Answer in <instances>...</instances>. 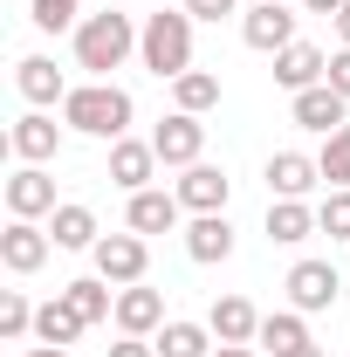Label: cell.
I'll list each match as a JSON object with an SVG mask.
<instances>
[{
	"label": "cell",
	"instance_id": "cb8c5ba5",
	"mask_svg": "<svg viewBox=\"0 0 350 357\" xmlns=\"http://www.w3.org/2000/svg\"><path fill=\"white\" fill-rule=\"evenodd\" d=\"M62 296H69V310L83 316V323H103V316H117V296H110V282H103V275H89V282H69Z\"/></svg>",
	"mask_w": 350,
	"mask_h": 357
},
{
	"label": "cell",
	"instance_id": "ffe728a7",
	"mask_svg": "<svg viewBox=\"0 0 350 357\" xmlns=\"http://www.w3.org/2000/svg\"><path fill=\"white\" fill-rule=\"evenodd\" d=\"M178 213H185V206H178V192H151V185L131 192V234H172Z\"/></svg>",
	"mask_w": 350,
	"mask_h": 357
},
{
	"label": "cell",
	"instance_id": "d6a6232c",
	"mask_svg": "<svg viewBox=\"0 0 350 357\" xmlns=\"http://www.w3.org/2000/svg\"><path fill=\"white\" fill-rule=\"evenodd\" d=\"M234 7H241V0H185L192 21H220V14H234Z\"/></svg>",
	"mask_w": 350,
	"mask_h": 357
},
{
	"label": "cell",
	"instance_id": "d4e9b609",
	"mask_svg": "<svg viewBox=\"0 0 350 357\" xmlns=\"http://www.w3.org/2000/svg\"><path fill=\"white\" fill-rule=\"evenodd\" d=\"M172 96H178L185 117H206V110L220 103V76H213V69H185V76L172 83Z\"/></svg>",
	"mask_w": 350,
	"mask_h": 357
},
{
	"label": "cell",
	"instance_id": "4fadbf2b",
	"mask_svg": "<svg viewBox=\"0 0 350 357\" xmlns=\"http://www.w3.org/2000/svg\"><path fill=\"white\" fill-rule=\"evenodd\" d=\"M227 192H234V178L206 158L185 165V178H178V206H192V213H227Z\"/></svg>",
	"mask_w": 350,
	"mask_h": 357
},
{
	"label": "cell",
	"instance_id": "ba28073f",
	"mask_svg": "<svg viewBox=\"0 0 350 357\" xmlns=\"http://www.w3.org/2000/svg\"><path fill=\"white\" fill-rule=\"evenodd\" d=\"M337 289H344V275H337L330 261H296V268H289V303H296L303 316L330 310V303H337Z\"/></svg>",
	"mask_w": 350,
	"mask_h": 357
},
{
	"label": "cell",
	"instance_id": "3957f363",
	"mask_svg": "<svg viewBox=\"0 0 350 357\" xmlns=\"http://www.w3.org/2000/svg\"><path fill=\"white\" fill-rule=\"evenodd\" d=\"M62 124L69 131H83V137H117L131 131V96L117 83H83V89H69L62 96Z\"/></svg>",
	"mask_w": 350,
	"mask_h": 357
},
{
	"label": "cell",
	"instance_id": "603a6c76",
	"mask_svg": "<svg viewBox=\"0 0 350 357\" xmlns=\"http://www.w3.org/2000/svg\"><path fill=\"white\" fill-rule=\"evenodd\" d=\"M48 234H55V248H96V241H103L89 206H55V213H48Z\"/></svg>",
	"mask_w": 350,
	"mask_h": 357
},
{
	"label": "cell",
	"instance_id": "8992f818",
	"mask_svg": "<svg viewBox=\"0 0 350 357\" xmlns=\"http://www.w3.org/2000/svg\"><path fill=\"white\" fill-rule=\"evenodd\" d=\"M289 117H296L303 131H316V137H337L350 124V96H337L330 83H316V89H303V96L289 103Z\"/></svg>",
	"mask_w": 350,
	"mask_h": 357
},
{
	"label": "cell",
	"instance_id": "30bf717a",
	"mask_svg": "<svg viewBox=\"0 0 350 357\" xmlns=\"http://www.w3.org/2000/svg\"><path fill=\"white\" fill-rule=\"evenodd\" d=\"M323 76H330V55H323L316 42H289L282 55H275V83L289 89V96H303V89H316Z\"/></svg>",
	"mask_w": 350,
	"mask_h": 357
},
{
	"label": "cell",
	"instance_id": "e575fe53",
	"mask_svg": "<svg viewBox=\"0 0 350 357\" xmlns=\"http://www.w3.org/2000/svg\"><path fill=\"white\" fill-rule=\"evenodd\" d=\"M309 14H330V21H337V14H344V0H303Z\"/></svg>",
	"mask_w": 350,
	"mask_h": 357
},
{
	"label": "cell",
	"instance_id": "52a82bcc",
	"mask_svg": "<svg viewBox=\"0 0 350 357\" xmlns=\"http://www.w3.org/2000/svg\"><path fill=\"white\" fill-rule=\"evenodd\" d=\"M241 42H248V48H261V55H282V48H289V42H303V35H296V14H289L282 0H261V7L241 21Z\"/></svg>",
	"mask_w": 350,
	"mask_h": 357
},
{
	"label": "cell",
	"instance_id": "836d02e7",
	"mask_svg": "<svg viewBox=\"0 0 350 357\" xmlns=\"http://www.w3.org/2000/svg\"><path fill=\"white\" fill-rule=\"evenodd\" d=\"M110 357H158L151 337H124V344H110Z\"/></svg>",
	"mask_w": 350,
	"mask_h": 357
},
{
	"label": "cell",
	"instance_id": "f1b7e54d",
	"mask_svg": "<svg viewBox=\"0 0 350 357\" xmlns=\"http://www.w3.org/2000/svg\"><path fill=\"white\" fill-rule=\"evenodd\" d=\"M316 165H323V178H330V192L350 185V124L337 137H323V158H316Z\"/></svg>",
	"mask_w": 350,
	"mask_h": 357
},
{
	"label": "cell",
	"instance_id": "8fae6325",
	"mask_svg": "<svg viewBox=\"0 0 350 357\" xmlns=\"http://www.w3.org/2000/svg\"><path fill=\"white\" fill-rule=\"evenodd\" d=\"M7 151H14L21 165H48V158L62 151V131H55V117H48V110H28V117L7 131Z\"/></svg>",
	"mask_w": 350,
	"mask_h": 357
},
{
	"label": "cell",
	"instance_id": "ac0fdd59",
	"mask_svg": "<svg viewBox=\"0 0 350 357\" xmlns=\"http://www.w3.org/2000/svg\"><path fill=\"white\" fill-rule=\"evenodd\" d=\"M316 178H323V165L303 158V151H275V158H268V192H275V199H303Z\"/></svg>",
	"mask_w": 350,
	"mask_h": 357
},
{
	"label": "cell",
	"instance_id": "d590c367",
	"mask_svg": "<svg viewBox=\"0 0 350 357\" xmlns=\"http://www.w3.org/2000/svg\"><path fill=\"white\" fill-rule=\"evenodd\" d=\"M213 357H261V351H254V344H220Z\"/></svg>",
	"mask_w": 350,
	"mask_h": 357
},
{
	"label": "cell",
	"instance_id": "9c48e42d",
	"mask_svg": "<svg viewBox=\"0 0 350 357\" xmlns=\"http://www.w3.org/2000/svg\"><path fill=\"white\" fill-rule=\"evenodd\" d=\"M117 330H124V337H158V330H165V296L144 289V282L117 289Z\"/></svg>",
	"mask_w": 350,
	"mask_h": 357
},
{
	"label": "cell",
	"instance_id": "ab89813d",
	"mask_svg": "<svg viewBox=\"0 0 350 357\" xmlns=\"http://www.w3.org/2000/svg\"><path fill=\"white\" fill-rule=\"evenodd\" d=\"M282 7H289V0H282Z\"/></svg>",
	"mask_w": 350,
	"mask_h": 357
},
{
	"label": "cell",
	"instance_id": "2e32d148",
	"mask_svg": "<svg viewBox=\"0 0 350 357\" xmlns=\"http://www.w3.org/2000/svg\"><path fill=\"white\" fill-rule=\"evenodd\" d=\"M206 330H213L220 344H254V337H261V310H254L248 296H220L213 316H206Z\"/></svg>",
	"mask_w": 350,
	"mask_h": 357
},
{
	"label": "cell",
	"instance_id": "5bb4252c",
	"mask_svg": "<svg viewBox=\"0 0 350 357\" xmlns=\"http://www.w3.org/2000/svg\"><path fill=\"white\" fill-rule=\"evenodd\" d=\"M48 248H55V234H42L35 220H7V234H0V261L14 275H35L48 261Z\"/></svg>",
	"mask_w": 350,
	"mask_h": 357
},
{
	"label": "cell",
	"instance_id": "7a4b0ae2",
	"mask_svg": "<svg viewBox=\"0 0 350 357\" xmlns=\"http://www.w3.org/2000/svg\"><path fill=\"white\" fill-rule=\"evenodd\" d=\"M137 55H144V69H151L158 83H178V76L192 69V14H185V7H178V14H144Z\"/></svg>",
	"mask_w": 350,
	"mask_h": 357
},
{
	"label": "cell",
	"instance_id": "7402d4cb",
	"mask_svg": "<svg viewBox=\"0 0 350 357\" xmlns=\"http://www.w3.org/2000/svg\"><path fill=\"white\" fill-rule=\"evenodd\" d=\"M83 330H89V323L69 310V296H55V303H42V310H35V337H42V344H62V351H69Z\"/></svg>",
	"mask_w": 350,
	"mask_h": 357
},
{
	"label": "cell",
	"instance_id": "d6986e66",
	"mask_svg": "<svg viewBox=\"0 0 350 357\" xmlns=\"http://www.w3.org/2000/svg\"><path fill=\"white\" fill-rule=\"evenodd\" d=\"M185 255L192 261H227L234 255V227H227V213H192V227H185Z\"/></svg>",
	"mask_w": 350,
	"mask_h": 357
},
{
	"label": "cell",
	"instance_id": "4dcf8cb0",
	"mask_svg": "<svg viewBox=\"0 0 350 357\" xmlns=\"http://www.w3.org/2000/svg\"><path fill=\"white\" fill-rule=\"evenodd\" d=\"M76 14H83V0H35V28H48V35L69 28Z\"/></svg>",
	"mask_w": 350,
	"mask_h": 357
},
{
	"label": "cell",
	"instance_id": "9a60e30c",
	"mask_svg": "<svg viewBox=\"0 0 350 357\" xmlns=\"http://www.w3.org/2000/svg\"><path fill=\"white\" fill-rule=\"evenodd\" d=\"M158 172V151H151V137L137 144V137H117L110 144V185H124V192H144Z\"/></svg>",
	"mask_w": 350,
	"mask_h": 357
},
{
	"label": "cell",
	"instance_id": "1f68e13d",
	"mask_svg": "<svg viewBox=\"0 0 350 357\" xmlns=\"http://www.w3.org/2000/svg\"><path fill=\"white\" fill-rule=\"evenodd\" d=\"M323 83L337 89V96H350V48H337V55H330V76H323Z\"/></svg>",
	"mask_w": 350,
	"mask_h": 357
},
{
	"label": "cell",
	"instance_id": "4316f807",
	"mask_svg": "<svg viewBox=\"0 0 350 357\" xmlns=\"http://www.w3.org/2000/svg\"><path fill=\"white\" fill-rule=\"evenodd\" d=\"M261 351H296V344H309V323H303V310H275V316H261V337H254Z\"/></svg>",
	"mask_w": 350,
	"mask_h": 357
},
{
	"label": "cell",
	"instance_id": "8d00e7d4",
	"mask_svg": "<svg viewBox=\"0 0 350 357\" xmlns=\"http://www.w3.org/2000/svg\"><path fill=\"white\" fill-rule=\"evenodd\" d=\"M337 35H344V48H350V0H344V14H337Z\"/></svg>",
	"mask_w": 350,
	"mask_h": 357
},
{
	"label": "cell",
	"instance_id": "f35d334b",
	"mask_svg": "<svg viewBox=\"0 0 350 357\" xmlns=\"http://www.w3.org/2000/svg\"><path fill=\"white\" fill-rule=\"evenodd\" d=\"M282 357H323V351H316V344H296V351H282Z\"/></svg>",
	"mask_w": 350,
	"mask_h": 357
},
{
	"label": "cell",
	"instance_id": "7c38bea8",
	"mask_svg": "<svg viewBox=\"0 0 350 357\" xmlns=\"http://www.w3.org/2000/svg\"><path fill=\"white\" fill-rule=\"evenodd\" d=\"M7 213H14V220H42V213H55V178H48L42 165H21V172L7 178Z\"/></svg>",
	"mask_w": 350,
	"mask_h": 357
},
{
	"label": "cell",
	"instance_id": "6da1fadb",
	"mask_svg": "<svg viewBox=\"0 0 350 357\" xmlns=\"http://www.w3.org/2000/svg\"><path fill=\"white\" fill-rule=\"evenodd\" d=\"M131 48H137V28H131V14H117V7L76 21V69H89L96 83H110V69H124Z\"/></svg>",
	"mask_w": 350,
	"mask_h": 357
},
{
	"label": "cell",
	"instance_id": "74e56055",
	"mask_svg": "<svg viewBox=\"0 0 350 357\" xmlns=\"http://www.w3.org/2000/svg\"><path fill=\"white\" fill-rule=\"evenodd\" d=\"M28 357H69V351H62V344H35Z\"/></svg>",
	"mask_w": 350,
	"mask_h": 357
},
{
	"label": "cell",
	"instance_id": "83f0119b",
	"mask_svg": "<svg viewBox=\"0 0 350 357\" xmlns=\"http://www.w3.org/2000/svg\"><path fill=\"white\" fill-rule=\"evenodd\" d=\"M316 234H330V241H350V185H337V192L316 206Z\"/></svg>",
	"mask_w": 350,
	"mask_h": 357
},
{
	"label": "cell",
	"instance_id": "484cf974",
	"mask_svg": "<svg viewBox=\"0 0 350 357\" xmlns=\"http://www.w3.org/2000/svg\"><path fill=\"white\" fill-rule=\"evenodd\" d=\"M158 357H213V330L206 323H165L158 330Z\"/></svg>",
	"mask_w": 350,
	"mask_h": 357
},
{
	"label": "cell",
	"instance_id": "5b68a950",
	"mask_svg": "<svg viewBox=\"0 0 350 357\" xmlns=\"http://www.w3.org/2000/svg\"><path fill=\"white\" fill-rule=\"evenodd\" d=\"M151 151H158V165H199V151H206V124L199 117H185V110H172V117H158V131H151Z\"/></svg>",
	"mask_w": 350,
	"mask_h": 357
},
{
	"label": "cell",
	"instance_id": "44dd1931",
	"mask_svg": "<svg viewBox=\"0 0 350 357\" xmlns=\"http://www.w3.org/2000/svg\"><path fill=\"white\" fill-rule=\"evenodd\" d=\"M309 234H316V206H303V199H275V206H268V241L296 248Z\"/></svg>",
	"mask_w": 350,
	"mask_h": 357
},
{
	"label": "cell",
	"instance_id": "277c9868",
	"mask_svg": "<svg viewBox=\"0 0 350 357\" xmlns=\"http://www.w3.org/2000/svg\"><path fill=\"white\" fill-rule=\"evenodd\" d=\"M89 255H96V275H103V282H117V289L144 282V268H151V248H144V234H103Z\"/></svg>",
	"mask_w": 350,
	"mask_h": 357
},
{
	"label": "cell",
	"instance_id": "e0dca14e",
	"mask_svg": "<svg viewBox=\"0 0 350 357\" xmlns=\"http://www.w3.org/2000/svg\"><path fill=\"white\" fill-rule=\"evenodd\" d=\"M14 89H21L35 110H48V103L69 96V89H62V69H55L48 55H21V62H14Z\"/></svg>",
	"mask_w": 350,
	"mask_h": 357
},
{
	"label": "cell",
	"instance_id": "f546056e",
	"mask_svg": "<svg viewBox=\"0 0 350 357\" xmlns=\"http://www.w3.org/2000/svg\"><path fill=\"white\" fill-rule=\"evenodd\" d=\"M28 330H35L28 296H21V289H0V337H28Z\"/></svg>",
	"mask_w": 350,
	"mask_h": 357
}]
</instances>
